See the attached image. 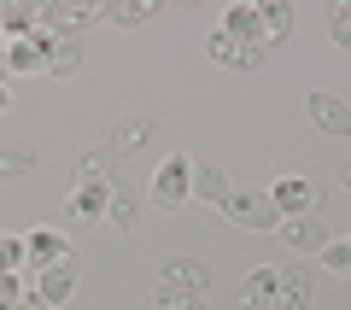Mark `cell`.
Returning a JSON list of instances; mask_svg holds the SVG:
<instances>
[{
	"label": "cell",
	"mask_w": 351,
	"mask_h": 310,
	"mask_svg": "<svg viewBox=\"0 0 351 310\" xmlns=\"http://www.w3.org/2000/svg\"><path fill=\"white\" fill-rule=\"evenodd\" d=\"M217 211H223L234 228H246V235H269V228H281V217H276V205H269L263 187H240V182H234V187L223 193Z\"/></svg>",
	"instance_id": "cell-1"
},
{
	"label": "cell",
	"mask_w": 351,
	"mask_h": 310,
	"mask_svg": "<svg viewBox=\"0 0 351 310\" xmlns=\"http://www.w3.org/2000/svg\"><path fill=\"white\" fill-rule=\"evenodd\" d=\"M205 287H211V270L199 258H176L158 270V305H199Z\"/></svg>",
	"instance_id": "cell-2"
},
{
	"label": "cell",
	"mask_w": 351,
	"mask_h": 310,
	"mask_svg": "<svg viewBox=\"0 0 351 310\" xmlns=\"http://www.w3.org/2000/svg\"><path fill=\"white\" fill-rule=\"evenodd\" d=\"M188 199H193V158L188 152H170L158 164V176H152V205L158 211H182Z\"/></svg>",
	"instance_id": "cell-3"
},
{
	"label": "cell",
	"mask_w": 351,
	"mask_h": 310,
	"mask_svg": "<svg viewBox=\"0 0 351 310\" xmlns=\"http://www.w3.org/2000/svg\"><path fill=\"white\" fill-rule=\"evenodd\" d=\"M106 18V6L100 0H47V6H41V29H53V36H71V41H82V29L88 24H100Z\"/></svg>",
	"instance_id": "cell-4"
},
{
	"label": "cell",
	"mask_w": 351,
	"mask_h": 310,
	"mask_svg": "<svg viewBox=\"0 0 351 310\" xmlns=\"http://www.w3.org/2000/svg\"><path fill=\"white\" fill-rule=\"evenodd\" d=\"M53 29H29V36L6 41V76H47V59H53Z\"/></svg>",
	"instance_id": "cell-5"
},
{
	"label": "cell",
	"mask_w": 351,
	"mask_h": 310,
	"mask_svg": "<svg viewBox=\"0 0 351 310\" xmlns=\"http://www.w3.org/2000/svg\"><path fill=\"white\" fill-rule=\"evenodd\" d=\"M263 193H269V205H276L281 223H287V217H311V211H316V182H311V176H276Z\"/></svg>",
	"instance_id": "cell-6"
},
{
	"label": "cell",
	"mask_w": 351,
	"mask_h": 310,
	"mask_svg": "<svg viewBox=\"0 0 351 310\" xmlns=\"http://www.w3.org/2000/svg\"><path fill=\"white\" fill-rule=\"evenodd\" d=\"M59 263H71V240L59 235V228H29L24 235V270L29 275H41V270H59Z\"/></svg>",
	"instance_id": "cell-7"
},
{
	"label": "cell",
	"mask_w": 351,
	"mask_h": 310,
	"mask_svg": "<svg viewBox=\"0 0 351 310\" xmlns=\"http://www.w3.org/2000/svg\"><path fill=\"white\" fill-rule=\"evenodd\" d=\"M304 112H311V123L322 129V135H334V141H351V106H346L339 94L316 88V94H304Z\"/></svg>",
	"instance_id": "cell-8"
},
{
	"label": "cell",
	"mask_w": 351,
	"mask_h": 310,
	"mask_svg": "<svg viewBox=\"0 0 351 310\" xmlns=\"http://www.w3.org/2000/svg\"><path fill=\"white\" fill-rule=\"evenodd\" d=\"M152 135H158V117H135V112H129V117H117V123H112V135H106V152H112V158H129V152L147 147Z\"/></svg>",
	"instance_id": "cell-9"
},
{
	"label": "cell",
	"mask_w": 351,
	"mask_h": 310,
	"mask_svg": "<svg viewBox=\"0 0 351 310\" xmlns=\"http://www.w3.org/2000/svg\"><path fill=\"white\" fill-rule=\"evenodd\" d=\"M106 199H112V182H76V193L64 199V217L71 223H106Z\"/></svg>",
	"instance_id": "cell-10"
},
{
	"label": "cell",
	"mask_w": 351,
	"mask_h": 310,
	"mask_svg": "<svg viewBox=\"0 0 351 310\" xmlns=\"http://www.w3.org/2000/svg\"><path fill=\"white\" fill-rule=\"evenodd\" d=\"M205 53H211V64H223V71H258L263 64V47H240V41H228L223 29L205 36Z\"/></svg>",
	"instance_id": "cell-11"
},
{
	"label": "cell",
	"mask_w": 351,
	"mask_h": 310,
	"mask_svg": "<svg viewBox=\"0 0 351 310\" xmlns=\"http://www.w3.org/2000/svg\"><path fill=\"white\" fill-rule=\"evenodd\" d=\"M223 36L240 47H263V24H258V0H234L223 12Z\"/></svg>",
	"instance_id": "cell-12"
},
{
	"label": "cell",
	"mask_w": 351,
	"mask_h": 310,
	"mask_svg": "<svg viewBox=\"0 0 351 310\" xmlns=\"http://www.w3.org/2000/svg\"><path fill=\"white\" fill-rule=\"evenodd\" d=\"M29 287H36V298L47 310H59V305H71V293H76V275H71V263H59V270H41V275H29Z\"/></svg>",
	"instance_id": "cell-13"
},
{
	"label": "cell",
	"mask_w": 351,
	"mask_h": 310,
	"mask_svg": "<svg viewBox=\"0 0 351 310\" xmlns=\"http://www.w3.org/2000/svg\"><path fill=\"white\" fill-rule=\"evenodd\" d=\"M281 240H287V246L293 252H322L328 246V223H322V217H287V223H281Z\"/></svg>",
	"instance_id": "cell-14"
},
{
	"label": "cell",
	"mask_w": 351,
	"mask_h": 310,
	"mask_svg": "<svg viewBox=\"0 0 351 310\" xmlns=\"http://www.w3.org/2000/svg\"><path fill=\"white\" fill-rule=\"evenodd\" d=\"M276 287H281V270H276V263H258V270L246 275V287H240V305L269 310V305H276Z\"/></svg>",
	"instance_id": "cell-15"
},
{
	"label": "cell",
	"mask_w": 351,
	"mask_h": 310,
	"mask_svg": "<svg viewBox=\"0 0 351 310\" xmlns=\"http://www.w3.org/2000/svg\"><path fill=\"white\" fill-rule=\"evenodd\" d=\"M258 24H263V47L293 36V6L287 0H258Z\"/></svg>",
	"instance_id": "cell-16"
},
{
	"label": "cell",
	"mask_w": 351,
	"mask_h": 310,
	"mask_svg": "<svg viewBox=\"0 0 351 310\" xmlns=\"http://www.w3.org/2000/svg\"><path fill=\"white\" fill-rule=\"evenodd\" d=\"M36 24H41V6H29V0H6V6H0V36L6 41L29 36Z\"/></svg>",
	"instance_id": "cell-17"
},
{
	"label": "cell",
	"mask_w": 351,
	"mask_h": 310,
	"mask_svg": "<svg viewBox=\"0 0 351 310\" xmlns=\"http://www.w3.org/2000/svg\"><path fill=\"white\" fill-rule=\"evenodd\" d=\"M228 176L217 170V164H205V158H193V199H205V205H223V193H228Z\"/></svg>",
	"instance_id": "cell-18"
},
{
	"label": "cell",
	"mask_w": 351,
	"mask_h": 310,
	"mask_svg": "<svg viewBox=\"0 0 351 310\" xmlns=\"http://www.w3.org/2000/svg\"><path fill=\"white\" fill-rule=\"evenodd\" d=\"M106 18H112L117 29H141L158 18V0H123V6H106Z\"/></svg>",
	"instance_id": "cell-19"
},
{
	"label": "cell",
	"mask_w": 351,
	"mask_h": 310,
	"mask_svg": "<svg viewBox=\"0 0 351 310\" xmlns=\"http://www.w3.org/2000/svg\"><path fill=\"white\" fill-rule=\"evenodd\" d=\"M311 305V287H304L299 270H281V287H276V305L269 310H304Z\"/></svg>",
	"instance_id": "cell-20"
},
{
	"label": "cell",
	"mask_w": 351,
	"mask_h": 310,
	"mask_svg": "<svg viewBox=\"0 0 351 310\" xmlns=\"http://www.w3.org/2000/svg\"><path fill=\"white\" fill-rule=\"evenodd\" d=\"M106 223L135 228V187H129V182H112V199H106Z\"/></svg>",
	"instance_id": "cell-21"
},
{
	"label": "cell",
	"mask_w": 351,
	"mask_h": 310,
	"mask_svg": "<svg viewBox=\"0 0 351 310\" xmlns=\"http://www.w3.org/2000/svg\"><path fill=\"white\" fill-rule=\"evenodd\" d=\"M82 71V41H53V59H47V76H76Z\"/></svg>",
	"instance_id": "cell-22"
},
{
	"label": "cell",
	"mask_w": 351,
	"mask_h": 310,
	"mask_svg": "<svg viewBox=\"0 0 351 310\" xmlns=\"http://www.w3.org/2000/svg\"><path fill=\"white\" fill-rule=\"evenodd\" d=\"M112 164H117V158H112L106 147H100V152H82V158H76V182H117Z\"/></svg>",
	"instance_id": "cell-23"
},
{
	"label": "cell",
	"mask_w": 351,
	"mask_h": 310,
	"mask_svg": "<svg viewBox=\"0 0 351 310\" xmlns=\"http://www.w3.org/2000/svg\"><path fill=\"white\" fill-rule=\"evenodd\" d=\"M29 293H36V287H29V270H18V275H0V310H18Z\"/></svg>",
	"instance_id": "cell-24"
},
{
	"label": "cell",
	"mask_w": 351,
	"mask_h": 310,
	"mask_svg": "<svg viewBox=\"0 0 351 310\" xmlns=\"http://www.w3.org/2000/svg\"><path fill=\"white\" fill-rule=\"evenodd\" d=\"M316 258H322V263H328V270H334V275H351V235L328 240V246L316 252Z\"/></svg>",
	"instance_id": "cell-25"
},
{
	"label": "cell",
	"mask_w": 351,
	"mask_h": 310,
	"mask_svg": "<svg viewBox=\"0 0 351 310\" xmlns=\"http://www.w3.org/2000/svg\"><path fill=\"white\" fill-rule=\"evenodd\" d=\"M29 170H36V152H29V147L0 152V182H12V176H29Z\"/></svg>",
	"instance_id": "cell-26"
},
{
	"label": "cell",
	"mask_w": 351,
	"mask_h": 310,
	"mask_svg": "<svg viewBox=\"0 0 351 310\" xmlns=\"http://www.w3.org/2000/svg\"><path fill=\"white\" fill-rule=\"evenodd\" d=\"M24 270V235H0V275Z\"/></svg>",
	"instance_id": "cell-27"
},
{
	"label": "cell",
	"mask_w": 351,
	"mask_h": 310,
	"mask_svg": "<svg viewBox=\"0 0 351 310\" xmlns=\"http://www.w3.org/2000/svg\"><path fill=\"white\" fill-rule=\"evenodd\" d=\"M328 36H334V47L351 53V0H346V6H334V18H328Z\"/></svg>",
	"instance_id": "cell-28"
},
{
	"label": "cell",
	"mask_w": 351,
	"mask_h": 310,
	"mask_svg": "<svg viewBox=\"0 0 351 310\" xmlns=\"http://www.w3.org/2000/svg\"><path fill=\"white\" fill-rule=\"evenodd\" d=\"M12 112V88H6V76H0V117Z\"/></svg>",
	"instance_id": "cell-29"
},
{
	"label": "cell",
	"mask_w": 351,
	"mask_h": 310,
	"mask_svg": "<svg viewBox=\"0 0 351 310\" xmlns=\"http://www.w3.org/2000/svg\"><path fill=\"white\" fill-rule=\"evenodd\" d=\"M18 310H47V305H41V298H36V293H29V298H24V305H18Z\"/></svg>",
	"instance_id": "cell-30"
},
{
	"label": "cell",
	"mask_w": 351,
	"mask_h": 310,
	"mask_svg": "<svg viewBox=\"0 0 351 310\" xmlns=\"http://www.w3.org/2000/svg\"><path fill=\"white\" fill-rule=\"evenodd\" d=\"M339 187H346V193H351V164H346V170H339Z\"/></svg>",
	"instance_id": "cell-31"
},
{
	"label": "cell",
	"mask_w": 351,
	"mask_h": 310,
	"mask_svg": "<svg viewBox=\"0 0 351 310\" xmlns=\"http://www.w3.org/2000/svg\"><path fill=\"white\" fill-rule=\"evenodd\" d=\"M158 310H199V305H158Z\"/></svg>",
	"instance_id": "cell-32"
},
{
	"label": "cell",
	"mask_w": 351,
	"mask_h": 310,
	"mask_svg": "<svg viewBox=\"0 0 351 310\" xmlns=\"http://www.w3.org/2000/svg\"><path fill=\"white\" fill-rule=\"evenodd\" d=\"M0 71H6V36H0Z\"/></svg>",
	"instance_id": "cell-33"
}]
</instances>
